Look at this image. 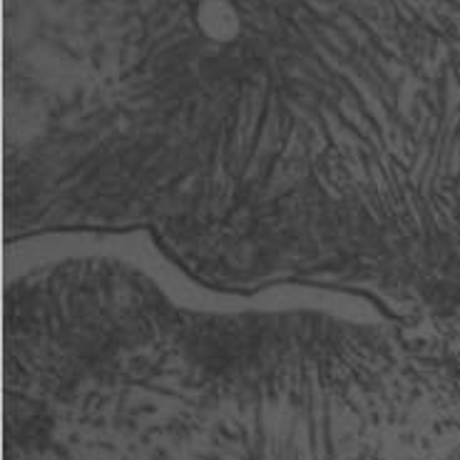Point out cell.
I'll return each instance as SVG.
<instances>
[{
  "mask_svg": "<svg viewBox=\"0 0 460 460\" xmlns=\"http://www.w3.org/2000/svg\"><path fill=\"white\" fill-rule=\"evenodd\" d=\"M194 25L209 43L226 45L239 38L242 18L232 0H199L194 8Z\"/></svg>",
  "mask_w": 460,
  "mask_h": 460,
  "instance_id": "1",
  "label": "cell"
}]
</instances>
